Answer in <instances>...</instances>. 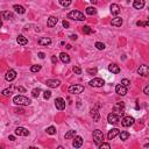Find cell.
Masks as SVG:
<instances>
[{
	"mask_svg": "<svg viewBox=\"0 0 149 149\" xmlns=\"http://www.w3.org/2000/svg\"><path fill=\"white\" fill-rule=\"evenodd\" d=\"M15 78H17V72H15V70L9 69L8 71L6 72V74H5V79L7 80V82H12V80H14Z\"/></svg>",
	"mask_w": 149,
	"mask_h": 149,
	"instance_id": "7",
	"label": "cell"
},
{
	"mask_svg": "<svg viewBox=\"0 0 149 149\" xmlns=\"http://www.w3.org/2000/svg\"><path fill=\"white\" fill-rule=\"evenodd\" d=\"M17 90L19 92H22V93H25V92H26V88L22 87V86H17Z\"/></svg>",
	"mask_w": 149,
	"mask_h": 149,
	"instance_id": "45",
	"label": "cell"
},
{
	"mask_svg": "<svg viewBox=\"0 0 149 149\" xmlns=\"http://www.w3.org/2000/svg\"><path fill=\"white\" fill-rule=\"evenodd\" d=\"M1 18H3V20H13L14 15H13V13H11V12L3 11L1 12Z\"/></svg>",
	"mask_w": 149,
	"mask_h": 149,
	"instance_id": "19",
	"label": "cell"
},
{
	"mask_svg": "<svg viewBox=\"0 0 149 149\" xmlns=\"http://www.w3.org/2000/svg\"><path fill=\"white\" fill-rule=\"evenodd\" d=\"M55 106H56V108H57V110L63 111L64 108H65V100H64L63 98H56Z\"/></svg>",
	"mask_w": 149,
	"mask_h": 149,
	"instance_id": "9",
	"label": "cell"
},
{
	"mask_svg": "<svg viewBox=\"0 0 149 149\" xmlns=\"http://www.w3.org/2000/svg\"><path fill=\"white\" fill-rule=\"evenodd\" d=\"M96 13H97V9L94 7H92V6H90V7L86 8V14H88V15H94Z\"/></svg>",
	"mask_w": 149,
	"mask_h": 149,
	"instance_id": "31",
	"label": "cell"
},
{
	"mask_svg": "<svg viewBox=\"0 0 149 149\" xmlns=\"http://www.w3.org/2000/svg\"><path fill=\"white\" fill-rule=\"evenodd\" d=\"M99 149H102V148H106V149H110L111 148V146H110V143H104V142H101V143L99 144Z\"/></svg>",
	"mask_w": 149,
	"mask_h": 149,
	"instance_id": "42",
	"label": "cell"
},
{
	"mask_svg": "<svg viewBox=\"0 0 149 149\" xmlns=\"http://www.w3.org/2000/svg\"><path fill=\"white\" fill-rule=\"evenodd\" d=\"M112 26H114V27H121L122 25V19L120 17H115L113 20H112Z\"/></svg>",
	"mask_w": 149,
	"mask_h": 149,
	"instance_id": "23",
	"label": "cell"
},
{
	"mask_svg": "<svg viewBox=\"0 0 149 149\" xmlns=\"http://www.w3.org/2000/svg\"><path fill=\"white\" fill-rule=\"evenodd\" d=\"M13 102L15 105H31L32 100L25 96H15L13 98Z\"/></svg>",
	"mask_w": 149,
	"mask_h": 149,
	"instance_id": "1",
	"label": "cell"
},
{
	"mask_svg": "<svg viewBox=\"0 0 149 149\" xmlns=\"http://www.w3.org/2000/svg\"><path fill=\"white\" fill-rule=\"evenodd\" d=\"M111 9V13H112V15H118L119 13H120V6L118 5V4H112L110 7Z\"/></svg>",
	"mask_w": 149,
	"mask_h": 149,
	"instance_id": "17",
	"label": "cell"
},
{
	"mask_svg": "<svg viewBox=\"0 0 149 149\" xmlns=\"http://www.w3.org/2000/svg\"><path fill=\"white\" fill-rule=\"evenodd\" d=\"M83 33L84 34H92L93 33V29H92V28H90V26H84L83 27Z\"/></svg>",
	"mask_w": 149,
	"mask_h": 149,
	"instance_id": "33",
	"label": "cell"
},
{
	"mask_svg": "<svg viewBox=\"0 0 149 149\" xmlns=\"http://www.w3.org/2000/svg\"><path fill=\"white\" fill-rule=\"evenodd\" d=\"M37 56H39V57L41 58V59H43V58L46 57V55H44V53H39V55H37Z\"/></svg>",
	"mask_w": 149,
	"mask_h": 149,
	"instance_id": "49",
	"label": "cell"
},
{
	"mask_svg": "<svg viewBox=\"0 0 149 149\" xmlns=\"http://www.w3.org/2000/svg\"><path fill=\"white\" fill-rule=\"evenodd\" d=\"M70 39H71L72 41H76V40L78 39V36L76 35V34H74V35H70Z\"/></svg>",
	"mask_w": 149,
	"mask_h": 149,
	"instance_id": "47",
	"label": "cell"
},
{
	"mask_svg": "<svg viewBox=\"0 0 149 149\" xmlns=\"http://www.w3.org/2000/svg\"><path fill=\"white\" fill-rule=\"evenodd\" d=\"M47 133L49 135H54V134H56V128L54 126H50V127L47 128Z\"/></svg>",
	"mask_w": 149,
	"mask_h": 149,
	"instance_id": "35",
	"label": "cell"
},
{
	"mask_svg": "<svg viewBox=\"0 0 149 149\" xmlns=\"http://www.w3.org/2000/svg\"><path fill=\"white\" fill-rule=\"evenodd\" d=\"M13 8H14V11L17 12L18 14H25L26 13L25 7H23V6H21V5H14Z\"/></svg>",
	"mask_w": 149,
	"mask_h": 149,
	"instance_id": "26",
	"label": "cell"
},
{
	"mask_svg": "<svg viewBox=\"0 0 149 149\" xmlns=\"http://www.w3.org/2000/svg\"><path fill=\"white\" fill-rule=\"evenodd\" d=\"M88 84L92 87H102L104 84H105V80L102 79V78H93L92 80L88 82Z\"/></svg>",
	"mask_w": 149,
	"mask_h": 149,
	"instance_id": "4",
	"label": "cell"
},
{
	"mask_svg": "<svg viewBox=\"0 0 149 149\" xmlns=\"http://www.w3.org/2000/svg\"><path fill=\"white\" fill-rule=\"evenodd\" d=\"M8 139H9L11 141H14V140H15V136H14V135H9Z\"/></svg>",
	"mask_w": 149,
	"mask_h": 149,
	"instance_id": "50",
	"label": "cell"
},
{
	"mask_svg": "<svg viewBox=\"0 0 149 149\" xmlns=\"http://www.w3.org/2000/svg\"><path fill=\"white\" fill-rule=\"evenodd\" d=\"M15 134L19 136H28L29 135V130L23 127H18L15 128Z\"/></svg>",
	"mask_w": 149,
	"mask_h": 149,
	"instance_id": "13",
	"label": "cell"
},
{
	"mask_svg": "<svg viewBox=\"0 0 149 149\" xmlns=\"http://www.w3.org/2000/svg\"><path fill=\"white\" fill-rule=\"evenodd\" d=\"M17 42L20 44V46H26V44L28 43V40L26 39L23 35H19L17 37Z\"/></svg>",
	"mask_w": 149,
	"mask_h": 149,
	"instance_id": "25",
	"label": "cell"
},
{
	"mask_svg": "<svg viewBox=\"0 0 149 149\" xmlns=\"http://www.w3.org/2000/svg\"><path fill=\"white\" fill-rule=\"evenodd\" d=\"M143 93L147 94V96H149V84L147 86H144L143 87Z\"/></svg>",
	"mask_w": 149,
	"mask_h": 149,
	"instance_id": "44",
	"label": "cell"
},
{
	"mask_svg": "<svg viewBox=\"0 0 149 149\" xmlns=\"http://www.w3.org/2000/svg\"><path fill=\"white\" fill-rule=\"evenodd\" d=\"M72 70H73V72L76 74H82V69H80L79 66H73V68H72Z\"/></svg>",
	"mask_w": 149,
	"mask_h": 149,
	"instance_id": "41",
	"label": "cell"
},
{
	"mask_svg": "<svg viewBox=\"0 0 149 149\" xmlns=\"http://www.w3.org/2000/svg\"><path fill=\"white\" fill-rule=\"evenodd\" d=\"M40 70H41V65H39V64H36V65H32V68H31L32 72H39Z\"/></svg>",
	"mask_w": 149,
	"mask_h": 149,
	"instance_id": "37",
	"label": "cell"
},
{
	"mask_svg": "<svg viewBox=\"0 0 149 149\" xmlns=\"http://www.w3.org/2000/svg\"><path fill=\"white\" fill-rule=\"evenodd\" d=\"M136 26H139V27H147V26H149V20L148 21H138Z\"/></svg>",
	"mask_w": 149,
	"mask_h": 149,
	"instance_id": "36",
	"label": "cell"
},
{
	"mask_svg": "<svg viewBox=\"0 0 149 149\" xmlns=\"http://www.w3.org/2000/svg\"><path fill=\"white\" fill-rule=\"evenodd\" d=\"M138 73L140 74V76H142V77L148 76V74H149V66L146 65V64L140 65V66H139V69H138Z\"/></svg>",
	"mask_w": 149,
	"mask_h": 149,
	"instance_id": "6",
	"label": "cell"
},
{
	"mask_svg": "<svg viewBox=\"0 0 149 149\" xmlns=\"http://www.w3.org/2000/svg\"><path fill=\"white\" fill-rule=\"evenodd\" d=\"M43 97H44V99L46 100L50 99V97H51V91H50V90H46V91L43 92Z\"/></svg>",
	"mask_w": 149,
	"mask_h": 149,
	"instance_id": "38",
	"label": "cell"
},
{
	"mask_svg": "<svg viewBox=\"0 0 149 149\" xmlns=\"http://www.w3.org/2000/svg\"><path fill=\"white\" fill-rule=\"evenodd\" d=\"M92 136H93L94 143L98 144V146H99L101 142H104V134H102V132L100 129L93 130V134H92Z\"/></svg>",
	"mask_w": 149,
	"mask_h": 149,
	"instance_id": "3",
	"label": "cell"
},
{
	"mask_svg": "<svg viewBox=\"0 0 149 149\" xmlns=\"http://www.w3.org/2000/svg\"><path fill=\"white\" fill-rule=\"evenodd\" d=\"M46 84H47V86L50 88H56V87H58V86L61 85V82H59L58 79H48Z\"/></svg>",
	"mask_w": 149,
	"mask_h": 149,
	"instance_id": "11",
	"label": "cell"
},
{
	"mask_svg": "<svg viewBox=\"0 0 149 149\" xmlns=\"http://www.w3.org/2000/svg\"><path fill=\"white\" fill-rule=\"evenodd\" d=\"M59 58H61V61L63 62V63H70V61H71V59H70V56L68 55V54H65V53H61L59 54Z\"/></svg>",
	"mask_w": 149,
	"mask_h": 149,
	"instance_id": "24",
	"label": "cell"
},
{
	"mask_svg": "<svg viewBox=\"0 0 149 149\" xmlns=\"http://www.w3.org/2000/svg\"><path fill=\"white\" fill-rule=\"evenodd\" d=\"M107 121L110 122V124H112V125H116L119 121H120V118H119L116 114H114V113H110L107 115Z\"/></svg>",
	"mask_w": 149,
	"mask_h": 149,
	"instance_id": "10",
	"label": "cell"
},
{
	"mask_svg": "<svg viewBox=\"0 0 149 149\" xmlns=\"http://www.w3.org/2000/svg\"><path fill=\"white\" fill-rule=\"evenodd\" d=\"M119 134H120V130H119L118 128H113V129H111L110 132H108L107 138H108V140H112V139H114L116 135H119Z\"/></svg>",
	"mask_w": 149,
	"mask_h": 149,
	"instance_id": "18",
	"label": "cell"
},
{
	"mask_svg": "<svg viewBox=\"0 0 149 149\" xmlns=\"http://www.w3.org/2000/svg\"><path fill=\"white\" fill-rule=\"evenodd\" d=\"M124 107H125L124 102H118V105L114 107V111H115V112H121V113H124V112H122V111H124Z\"/></svg>",
	"mask_w": 149,
	"mask_h": 149,
	"instance_id": "29",
	"label": "cell"
},
{
	"mask_svg": "<svg viewBox=\"0 0 149 149\" xmlns=\"http://www.w3.org/2000/svg\"><path fill=\"white\" fill-rule=\"evenodd\" d=\"M87 73L88 74H96L97 73V69L93 68V69H87Z\"/></svg>",
	"mask_w": 149,
	"mask_h": 149,
	"instance_id": "43",
	"label": "cell"
},
{
	"mask_svg": "<svg viewBox=\"0 0 149 149\" xmlns=\"http://www.w3.org/2000/svg\"><path fill=\"white\" fill-rule=\"evenodd\" d=\"M13 88H14V86H11L9 88H5V90H3V96H5V97H8V96H11L12 94V91H13Z\"/></svg>",
	"mask_w": 149,
	"mask_h": 149,
	"instance_id": "30",
	"label": "cell"
},
{
	"mask_svg": "<svg viewBox=\"0 0 149 149\" xmlns=\"http://www.w3.org/2000/svg\"><path fill=\"white\" fill-rule=\"evenodd\" d=\"M57 22H58V18L49 17L48 18V20H47V26L48 27H50V28H53V27H55V26L57 25Z\"/></svg>",
	"mask_w": 149,
	"mask_h": 149,
	"instance_id": "14",
	"label": "cell"
},
{
	"mask_svg": "<svg viewBox=\"0 0 149 149\" xmlns=\"http://www.w3.org/2000/svg\"><path fill=\"white\" fill-rule=\"evenodd\" d=\"M133 124H134V118H132V116H125L121 121V125L124 127H129Z\"/></svg>",
	"mask_w": 149,
	"mask_h": 149,
	"instance_id": "12",
	"label": "cell"
},
{
	"mask_svg": "<svg viewBox=\"0 0 149 149\" xmlns=\"http://www.w3.org/2000/svg\"><path fill=\"white\" fill-rule=\"evenodd\" d=\"M119 136H120V140L121 141H126L128 138H129V133H128L127 130H124V132H121L120 134H119Z\"/></svg>",
	"mask_w": 149,
	"mask_h": 149,
	"instance_id": "27",
	"label": "cell"
},
{
	"mask_svg": "<svg viewBox=\"0 0 149 149\" xmlns=\"http://www.w3.org/2000/svg\"><path fill=\"white\" fill-rule=\"evenodd\" d=\"M37 43L40 44V46H49L50 43H51V40L49 39V37H41V39L37 41Z\"/></svg>",
	"mask_w": 149,
	"mask_h": 149,
	"instance_id": "22",
	"label": "cell"
},
{
	"mask_svg": "<svg viewBox=\"0 0 149 149\" xmlns=\"http://www.w3.org/2000/svg\"><path fill=\"white\" fill-rule=\"evenodd\" d=\"M58 1H59V4H61L63 7H68V6H70L72 3V0H58Z\"/></svg>",
	"mask_w": 149,
	"mask_h": 149,
	"instance_id": "32",
	"label": "cell"
},
{
	"mask_svg": "<svg viewBox=\"0 0 149 149\" xmlns=\"http://www.w3.org/2000/svg\"><path fill=\"white\" fill-rule=\"evenodd\" d=\"M108 71L112 72V73H114V74H118L119 72H120V68H119L116 64L111 63L110 65H108Z\"/></svg>",
	"mask_w": 149,
	"mask_h": 149,
	"instance_id": "16",
	"label": "cell"
},
{
	"mask_svg": "<svg viewBox=\"0 0 149 149\" xmlns=\"http://www.w3.org/2000/svg\"><path fill=\"white\" fill-rule=\"evenodd\" d=\"M84 91V86L83 85H71L69 87V92L71 94H79Z\"/></svg>",
	"mask_w": 149,
	"mask_h": 149,
	"instance_id": "5",
	"label": "cell"
},
{
	"mask_svg": "<svg viewBox=\"0 0 149 149\" xmlns=\"http://www.w3.org/2000/svg\"><path fill=\"white\" fill-rule=\"evenodd\" d=\"M74 136H76V130H69V132L64 135V138H65V140H69V139H72V138H74Z\"/></svg>",
	"mask_w": 149,
	"mask_h": 149,
	"instance_id": "28",
	"label": "cell"
},
{
	"mask_svg": "<svg viewBox=\"0 0 149 149\" xmlns=\"http://www.w3.org/2000/svg\"><path fill=\"white\" fill-rule=\"evenodd\" d=\"M115 92L119 94V96H126L127 94V87L122 84H118L115 86Z\"/></svg>",
	"mask_w": 149,
	"mask_h": 149,
	"instance_id": "8",
	"label": "cell"
},
{
	"mask_svg": "<svg viewBox=\"0 0 149 149\" xmlns=\"http://www.w3.org/2000/svg\"><path fill=\"white\" fill-rule=\"evenodd\" d=\"M40 93H41V90H40V88H34V90H32V96H33L34 98H37V97L40 96Z\"/></svg>",
	"mask_w": 149,
	"mask_h": 149,
	"instance_id": "34",
	"label": "cell"
},
{
	"mask_svg": "<svg viewBox=\"0 0 149 149\" xmlns=\"http://www.w3.org/2000/svg\"><path fill=\"white\" fill-rule=\"evenodd\" d=\"M82 144H83V139H82V136H74L72 146H73L74 148H80Z\"/></svg>",
	"mask_w": 149,
	"mask_h": 149,
	"instance_id": "15",
	"label": "cell"
},
{
	"mask_svg": "<svg viewBox=\"0 0 149 149\" xmlns=\"http://www.w3.org/2000/svg\"><path fill=\"white\" fill-rule=\"evenodd\" d=\"M90 1H91V3H92V4H94V5H96V4H97V3H98V1H97V0H90Z\"/></svg>",
	"mask_w": 149,
	"mask_h": 149,
	"instance_id": "51",
	"label": "cell"
},
{
	"mask_svg": "<svg viewBox=\"0 0 149 149\" xmlns=\"http://www.w3.org/2000/svg\"><path fill=\"white\" fill-rule=\"evenodd\" d=\"M133 6L135 9H142L144 7V0H134Z\"/></svg>",
	"mask_w": 149,
	"mask_h": 149,
	"instance_id": "20",
	"label": "cell"
},
{
	"mask_svg": "<svg viewBox=\"0 0 149 149\" xmlns=\"http://www.w3.org/2000/svg\"><path fill=\"white\" fill-rule=\"evenodd\" d=\"M94 46H96V48L98 50H104V49H105V44L101 43V42H96V44H94Z\"/></svg>",
	"mask_w": 149,
	"mask_h": 149,
	"instance_id": "39",
	"label": "cell"
},
{
	"mask_svg": "<svg viewBox=\"0 0 149 149\" xmlns=\"http://www.w3.org/2000/svg\"><path fill=\"white\" fill-rule=\"evenodd\" d=\"M91 116L93 118V121H96V122H98L100 120V114H99V112L96 110V108H91Z\"/></svg>",
	"mask_w": 149,
	"mask_h": 149,
	"instance_id": "21",
	"label": "cell"
},
{
	"mask_svg": "<svg viewBox=\"0 0 149 149\" xmlns=\"http://www.w3.org/2000/svg\"><path fill=\"white\" fill-rule=\"evenodd\" d=\"M68 18L72 20H76V21H84L85 20V15L79 11H71L68 14Z\"/></svg>",
	"mask_w": 149,
	"mask_h": 149,
	"instance_id": "2",
	"label": "cell"
},
{
	"mask_svg": "<svg viewBox=\"0 0 149 149\" xmlns=\"http://www.w3.org/2000/svg\"><path fill=\"white\" fill-rule=\"evenodd\" d=\"M121 84H122V85H125L126 87H128V86L130 85V80L127 79V78H124V79L121 80Z\"/></svg>",
	"mask_w": 149,
	"mask_h": 149,
	"instance_id": "40",
	"label": "cell"
},
{
	"mask_svg": "<svg viewBox=\"0 0 149 149\" xmlns=\"http://www.w3.org/2000/svg\"><path fill=\"white\" fill-rule=\"evenodd\" d=\"M57 57H56V56H53V57H51V62H53V63H57Z\"/></svg>",
	"mask_w": 149,
	"mask_h": 149,
	"instance_id": "48",
	"label": "cell"
},
{
	"mask_svg": "<svg viewBox=\"0 0 149 149\" xmlns=\"http://www.w3.org/2000/svg\"><path fill=\"white\" fill-rule=\"evenodd\" d=\"M62 25H63V27L64 28H69V22H68V21H65V20H64V21L63 22H62Z\"/></svg>",
	"mask_w": 149,
	"mask_h": 149,
	"instance_id": "46",
	"label": "cell"
}]
</instances>
